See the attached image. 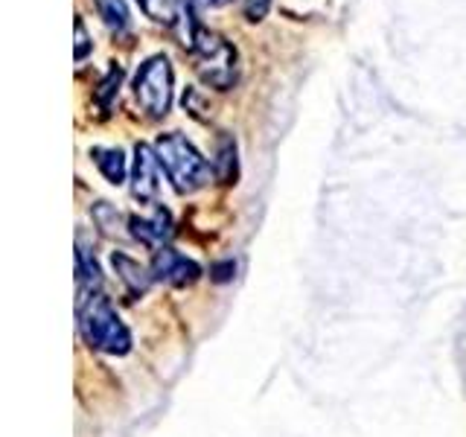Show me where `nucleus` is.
I'll return each mask as SVG.
<instances>
[{
    "label": "nucleus",
    "instance_id": "1",
    "mask_svg": "<svg viewBox=\"0 0 466 437\" xmlns=\"http://www.w3.org/2000/svg\"><path fill=\"white\" fill-rule=\"evenodd\" d=\"M155 152L164 164L172 187L178 193H196L204 184L210 181V167L208 160L198 155V149L189 143L178 131H169V135H160L155 143Z\"/></svg>",
    "mask_w": 466,
    "mask_h": 437
},
{
    "label": "nucleus",
    "instance_id": "2",
    "mask_svg": "<svg viewBox=\"0 0 466 437\" xmlns=\"http://www.w3.org/2000/svg\"><path fill=\"white\" fill-rule=\"evenodd\" d=\"M79 327H82L85 341L102 350V353H111V356L128 353L131 335L123 320L116 318V312L111 310V303L102 295L79 298Z\"/></svg>",
    "mask_w": 466,
    "mask_h": 437
},
{
    "label": "nucleus",
    "instance_id": "3",
    "mask_svg": "<svg viewBox=\"0 0 466 437\" xmlns=\"http://www.w3.org/2000/svg\"><path fill=\"white\" fill-rule=\"evenodd\" d=\"M189 53L196 56V73L204 85L216 87V91H228L237 82V47L222 38L213 29H198L193 38Z\"/></svg>",
    "mask_w": 466,
    "mask_h": 437
},
{
    "label": "nucleus",
    "instance_id": "4",
    "mask_svg": "<svg viewBox=\"0 0 466 437\" xmlns=\"http://www.w3.org/2000/svg\"><path fill=\"white\" fill-rule=\"evenodd\" d=\"M135 99L146 117L160 120L172 108V65L167 56H152L135 76Z\"/></svg>",
    "mask_w": 466,
    "mask_h": 437
},
{
    "label": "nucleus",
    "instance_id": "5",
    "mask_svg": "<svg viewBox=\"0 0 466 437\" xmlns=\"http://www.w3.org/2000/svg\"><path fill=\"white\" fill-rule=\"evenodd\" d=\"M160 189V158L152 146H135V172H131V196L137 201H155Z\"/></svg>",
    "mask_w": 466,
    "mask_h": 437
},
{
    "label": "nucleus",
    "instance_id": "6",
    "mask_svg": "<svg viewBox=\"0 0 466 437\" xmlns=\"http://www.w3.org/2000/svg\"><path fill=\"white\" fill-rule=\"evenodd\" d=\"M152 274L157 277V280L172 283V286H189V283L198 280L201 269L193 259H187L184 254L172 251V248H160V251L155 254V262H152Z\"/></svg>",
    "mask_w": 466,
    "mask_h": 437
},
{
    "label": "nucleus",
    "instance_id": "7",
    "mask_svg": "<svg viewBox=\"0 0 466 437\" xmlns=\"http://www.w3.org/2000/svg\"><path fill=\"white\" fill-rule=\"evenodd\" d=\"M131 233H135V239H140L143 245L160 251V248L172 239V218L164 208H157L155 216L149 218H131Z\"/></svg>",
    "mask_w": 466,
    "mask_h": 437
},
{
    "label": "nucleus",
    "instance_id": "8",
    "mask_svg": "<svg viewBox=\"0 0 466 437\" xmlns=\"http://www.w3.org/2000/svg\"><path fill=\"white\" fill-rule=\"evenodd\" d=\"M76 283H79V298L99 295V289H102L99 266H96V259L85 251V248H79V254H76Z\"/></svg>",
    "mask_w": 466,
    "mask_h": 437
},
{
    "label": "nucleus",
    "instance_id": "9",
    "mask_svg": "<svg viewBox=\"0 0 466 437\" xmlns=\"http://www.w3.org/2000/svg\"><path fill=\"white\" fill-rule=\"evenodd\" d=\"M91 158L96 160L99 172L106 175L111 184L126 181V158L120 149H102V146H96V149H91Z\"/></svg>",
    "mask_w": 466,
    "mask_h": 437
},
{
    "label": "nucleus",
    "instance_id": "10",
    "mask_svg": "<svg viewBox=\"0 0 466 437\" xmlns=\"http://www.w3.org/2000/svg\"><path fill=\"white\" fill-rule=\"evenodd\" d=\"M94 6L99 12V18L106 21L111 33H126L128 29V6L126 0H94Z\"/></svg>",
    "mask_w": 466,
    "mask_h": 437
},
{
    "label": "nucleus",
    "instance_id": "11",
    "mask_svg": "<svg viewBox=\"0 0 466 437\" xmlns=\"http://www.w3.org/2000/svg\"><path fill=\"white\" fill-rule=\"evenodd\" d=\"M114 266H116V271L123 274V283L128 286L131 295H143V291L149 289V280H152V277L146 274L135 259H128V257H123V254H116V257H114Z\"/></svg>",
    "mask_w": 466,
    "mask_h": 437
},
{
    "label": "nucleus",
    "instance_id": "12",
    "mask_svg": "<svg viewBox=\"0 0 466 437\" xmlns=\"http://www.w3.org/2000/svg\"><path fill=\"white\" fill-rule=\"evenodd\" d=\"M216 175L222 181H233L237 175V143L233 137H218V149H216Z\"/></svg>",
    "mask_w": 466,
    "mask_h": 437
},
{
    "label": "nucleus",
    "instance_id": "13",
    "mask_svg": "<svg viewBox=\"0 0 466 437\" xmlns=\"http://www.w3.org/2000/svg\"><path fill=\"white\" fill-rule=\"evenodd\" d=\"M140 9L155 18L157 24H167L175 26V0H137Z\"/></svg>",
    "mask_w": 466,
    "mask_h": 437
},
{
    "label": "nucleus",
    "instance_id": "14",
    "mask_svg": "<svg viewBox=\"0 0 466 437\" xmlns=\"http://www.w3.org/2000/svg\"><path fill=\"white\" fill-rule=\"evenodd\" d=\"M120 82H123V67L120 65H114L111 70H108V76L106 79H102V85H99V102H102V106H111V99L116 97V91H120Z\"/></svg>",
    "mask_w": 466,
    "mask_h": 437
},
{
    "label": "nucleus",
    "instance_id": "15",
    "mask_svg": "<svg viewBox=\"0 0 466 437\" xmlns=\"http://www.w3.org/2000/svg\"><path fill=\"white\" fill-rule=\"evenodd\" d=\"M268 6H271V0H245V18L257 24L268 15Z\"/></svg>",
    "mask_w": 466,
    "mask_h": 437
},
{
    "label": "nucleus",
    "instance_id": "16",
    "mask_svg": "<svg viewBox=\"0 0 466 437\" xmlns=\"http://www.w3.org/2000/svg\"><path fill=\"white\" fill-rule=\"evenodd\" d=\"M87 50H91V41H87L85 21H82V18H76V62H82V58L87 56Z\"/></svg>",
    "mask_w": 466,
    "mask_h": 437
},
{
    "label": "nucleus",
    "instance_id": "17",
    "mask_svg": "<svg viewBox=\"0 0 466 437\" xmlns=\"http://www.w3.org/2000/svg\"><path fill=\"white\" fill-rule=\"evenodd\" d=\"M222 4H228V0H210V6H222Z\"/></svg>",
    "mask_w": 466,
    "mask_h": 437
}]
</instances>
